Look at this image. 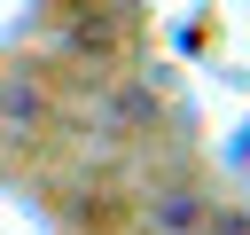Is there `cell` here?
Returning <instances> with one entry per match:
<instances>
[{
    "mask_svg": "<svg viewBox=\"0 0 250 235\" xmlns=\"http://www.w3.org/2000/svg\"><path fill=\"white\" fill-rule=\"evenodd\" d=\"M195 219H203V196H195V188H172V204H156V227H164V235H188Z\"/></svg>",
    "mask_w": 250,
    "mask_h": 235,
    "instance_id": "obj_1",
    "label": "cell"
}]
</instances>
